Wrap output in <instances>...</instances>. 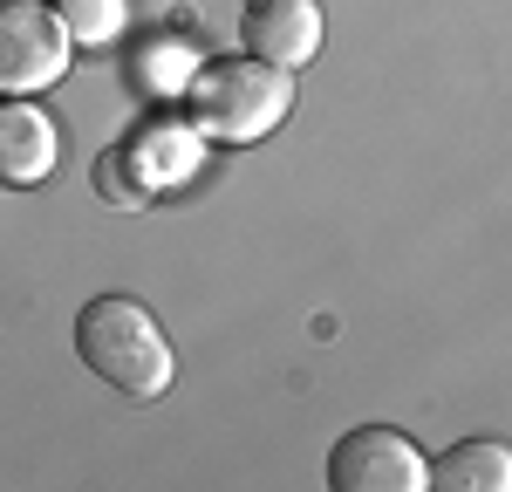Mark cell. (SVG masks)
I'll return each instance as SVG.
<instances>
[{
  "mask_svg": "<svg viewBox=\"0 0 512 492\" xmlns=\"http://www.w3.org/2000/svg\"><path fill=\"white\" fill-rule=\"evenodd\" d=\"M76 356L117 397L130 404H151L171 390V342H164V328L151 322V308L144 301H130V294H96V301H82L76 308Z\"/></svg>",
  "mask_w": 512,
  "mask_h": 492,
  "instance_id": "obj_1",
  "label": "cell"
},
{
  "mask_svg": "<svg viewBox=\"0 0 512 492\" xmlns=\"http://www.w3.org/2000/svg\"><path fill=\"white\" fill-rule=\"evenodd\" d=\"M185 110H192V130L212 144H260L294 110V69H274L260 55L205 62L185 82Z\"/></svg>",
  "mask_w": 512,
  "mask_h": 492,
  "instance_id": "obj_2",
  "label": "cell"
},
{
  "mask_svg": "<svg viewBox=\"0 0 512 492\" xmlns=\"http://www.w3.org/2000/svg\"><path fill=\"white\" fill-rule=\"evenodd\" d=\"M76 41L48 0H0V96H41L69 76Z\"/></svg>",
  "mask_w": 512,
  "mask_h": 492,
  "instance_id": "obj_3",
  "label": "cell"
},
{
  "mask_svg": "<svg viewBox=\"0 0 512 492\" xmlns=\"http://www.w3.org/2000/svg\"><path fill=\"white\" fill-rule=\"evenodd\" d=\"M328 486L335 492H424L431 486V458L390 424H355L349 438L328 451Z\"/></svg>",
  "mask_w": 512,
  "mask_h": 492,
  "instance_id": "obj_4",
  "label": "cell"
},
{
  "mask_svg": "<svg viewBox=\"0 0 512 492\" xmlns=\"http://www.w3.org/2000/svg\"><path fill=\"white\" fill-rule=\"evenodd\" d=\"M62 164V130L35 96H0V185L35 192Z\"/></svg>",
  "mask_w": 512,
  "mask_h": 492,
  "instance_id": "obj_5",
  "label": "cell"
},
{
  "mask_svg": "<svg viewBox=\"0 0 512 492\" xmlns=\"http://www.w3.org/2000/svg\"><path fill=\"white\" fill-rule=\"evenodd\" d=\"M239 41H246V55H260L274 69H301L321 55V7L315 0H246Z\"/></svg>",
  "mask_w": 512,
  "mask_h": 492,
  "instance_id": "obj_6",
  "label": "cell"
},
{
  "mask_svg": "<svg viewBox=\"0 0 512 492\" xmlns=\"http://www.w3.org/2000/svg\"><path fill=\"white\" fill-rule=\"evenodd\" d=\"M437 492H512V445L499 438H465L444 458H431Z\"/></svg>",
  "mask_w": 512,
  "mask_h": 492,
  "instance_id": "obj_7",
  "label": "cell"
},
{
  "mask_svg": "<svg viewBox=\"0 0 512 492\" xmlns=\"http://www.w3.org/2000/svg\"><path fill=\"white\" fill-rule=\"evenodd\" d=\"M48 7L62 14L69 41H89V48H103L130 28V0H48Z\"/></svg>",
  "mask_w": 512,
  "mask_h": 492,
  "instance_id": "obj_8",
  "label": "cell"
}]
</instances>
